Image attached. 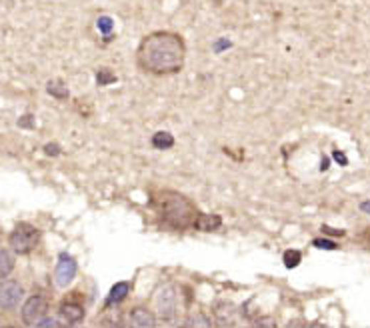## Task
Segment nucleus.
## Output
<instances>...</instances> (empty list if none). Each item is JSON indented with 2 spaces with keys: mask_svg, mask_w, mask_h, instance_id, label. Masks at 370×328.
I'll return each instance as SVG.
<instances>
[{
  "mask_svg": "<svg viewBox=\"0 0 370 328\" xmlns=\"http://www.w3.org/2000/svg\"><path fill=\"white\" fill-rule=\"evenodd\" d=\"M36 327H61V322L58 320H52V318H42L41 322L36 324Z\"/></svg>",
  "mask_w": 370,
  "mask_h": 328,
  "instance_id": "obj_19",
  "label": "nucleus"
},
{
  "mask_svg": "<svg viewBox=\"0 0 370 328\" xmlns=\"http://www.w3.org/2000/svg\"><path fill=\"white\" fill-rule=\"evenodd\" d=\"M360 242H362V245L366 246V248L370 250V226H366V228L360 232Z\"/></svg>",
  "mask_w": 370,
  "mask_h": 328,
  "instance_id": "obj_18",
  "label": "nucleus"
},
{
  "mask_svg": "<svg viewBox=\"0 0 370 328\" xmlns=\"http://www.w3.org/2000/svg\"><path fill=\"white\" fill-rule=\"evenodd\" d=\"M186 42L175 31L146 34L136 48V66L150 76H173L185 68Z\"/></svg>",
  "mask_w": 370,
  "mask_h": 328,
  "instance_id": "obj_1",
  "label": "nucleus"
},
{
  "mask_svg": "<svg viewBox=\"0 0 370 328\" xmlns=\"http://www.w3.org/2000/svg\"><path fill=\"white\" fill-rule=\"evenodd\" d=\"M61 318L68 324H78L86 317V308L81 300H74V297H66V300L61 302Z\"/></svg>",
  "mask_w": 370,
  "mask_h": 328,
  "instance_id": "obj_8",
  "label": "nucleus"
},
{
  "mask_svg": "<svg viewBox=\"0 0 370 328\" xmlns=\"http://www.w3.org/2000/svg\"><path fill=\"white\" fill-rule=\"evenodd\" d=\"M186 327H195V328H202V327H212L215 322L210 320V318L206 317V314H192L190 318H186L185 320Z\"/></svg>",
  "mask_w": 370,
  "mask_h": 328,
  "instance_id": "obj_15",
  "label": "nucleus"
},
{
  "mask_svg": "<svg viewBox=\"0 0 370 328\" xmlns=\"http://www.w3.org/2000/svg\"><path fill=\"white\" fill-rule=\"evenodd\" d=\"M24 298V288L19 280H4L0 282V308L11 312L14 308L19 307Z\"/></svg>",
  "mask_w": 370,
  "mask_h": 328,
  "instance_id": "obj_6",
  "label": "nucleus"
},
{
  "mask_svg": "<svg viewBox=\"0 0 370 328\" xmlns=\"http://www.w3.org/2000/svg\"><path fill=\"white\" fill-rule=\"evenodd\" d=\"M215 318H216V324H222V327H230V324H235V318H237V307L230 304V302H220V304H216Z\"/></svg>",
  "mask_w": 370,
  "mask_h": 328,
  "instance_id": "obj_11",
  "label": "nucleus"
},
{
  "mask_svg": "<svg viewBox=\"0 0 370 328\" xmlns=\"http://www.w3.org/2000/svg\"><path fill=\"white\" fill-rule=\"evenodd\" d=\"M48 93H51L52 96H56V98H66V96H68V91H66V86H64L61 81L51 82V84H48Z\"/></svg>",
  "mask_w": 370,
  "mask_h": 328,
  "instance_id": "obj_17",
  "label": "nucleus"
},
{
  "mask_svg": "<svg viewBox=\"0 0 370 328\" xmlns=\"http://www.w3.org/2000/svg\"><path fill=\"white\" fill-rule=\"evenodd\" d=\"M128 292H130V282H126V280L116 282V285L111 288V292H108L106 300H104V307L114 308L118 307V304H123L124 300H126V297H128Z\"/></svg>",
  "mask_w": 370,
  "mask_h": 328,
  "instance_id": "obj_10",
  "label": "nucleus"
},
{
  "mask_svg": "<svg viewBox=\"0 0 370 328\" xmlns=\"http://www.w3.org/2000/svg\"><path fill=\"white\" fill-rule=\"evenodd\" d=\"M156 324V314L146 307H134L128 312V327L133 328H153Z\"/></svg>",
  "mask_w": 370,
  "mask_h": 328,
  "instance_id": "obj_9",
  "label": "nucleus"
},
{
  "mask_svg": "<svg viewBox=\"0 0 370 328\" xmlns=\"http://www.w3.org/2000/svg\"><path fill=\"white\" fill-rule=\"evenodd\" d=\"M153 302H155L156 318H160L165 322L175 320L176 314H178V292H176L175 285H170V282L160 285L156 288Z\"/></svg>",
  "mask_w": 370,
  "mask_h": 328,
  "instance_id": "obj_4",
  "label": "nucleus"
},
{
  "mask_svg": "<svg viewBox=\"0 0 370 328\" xmlns=\"http://www.w3.org/2000/svg\"><path fill=\"white\" fill-rule=\"evenodd\" d=\"M48 314V298L44 294H32L24 300L21 308V318L26 327H36Z\"/></svg>",
  "mask_w": 370,
  "mask_h": 328,
  "instance_id": "obj_5",
  "label": "nucleus"
},
{
  "mask_svg": "<svg viewBox=\"0 0 370 328\" xmlns=\"http://www.w3.org/2000/svg\"><path fill=\"white\" fill-rule=\"evenodd\" d=\"M153 146L158 148V150H166V148H170L173 144H175V136L170 133H165V130H158V133L153 136Z\"/></svg>",
  "mask_w": 370,
  "mask_h": 328,
  "instance_id": "obj_14",
  "label": "nucleus"
},
{
  "mask_svg": "<svg viewBox=\"0 0 370 328\" xmlns=\"http://www.w3.org/2000/svg\"><path fill=\"white\" fill-rule=\"evenodd\" d=\"M153 208L160 226L173 232H186L195 228L198 216L195 203L176 190H158L153 198Z\"/></svg>",
  "mask_w": 370,
  "mask_h": 328,
  "instance_id": "obj_2",
  "label": "nucleus"
},
{
  "mask_svg": "<svg viewBox=\"0 0 370 328\" xmlns=\"http://www.w3.org/2000/svg\"><path fill=\"white\" fill-rule=\"evenodd\" d=\"M222 225V218L218 215H198L195 220V228L200 232H215Z\"/></svg>",
  "mask_w": 370,
  "mask_h": 328,
  "instance_id": "obj_12",
  "label": "nucleus"
},
{
  "mask_svg": "<svg viewBox=\"0 0 370 328\" xmlns=\"http://www.w3.org/2000/svg\"><path fill=\"white\" fill-rule=\"evenodd\" d=\"M38 240H41V230L29 222H19L9 236V245L14 255H31L38 246Z\"/></svg>",
  "mask_w": 370,
  "mask_h": 328,
  "instance_id": "obj_3",
  "label": "nucleus"
},
{
  "mask_svg": "<svg viewBox=\"0 0 370 328\" xmlns=\"http://www.w3.org/2000/svg\"><path fill=\"white\" fill-rule=\"evenodd\" d=\"M16 267V260H14V252H11L9 248H0V280L6 278Z\"/></svg>",
  "mask_w": 370,
  "mask_h": 328,
  "instance_id": "obj_13",
  "label": "nucleus"
},
{
  "mask_svg": "<svg viewBox=\"0 0 370 328\" xmlns=\"http://www.w3.org/2000/svg\"><path fill=\"white\" fill-rule=\"evenodd\" d=\"M44 150H46V153H48V154L54 153V156H56V153H61V148H58L56 144H48V146H46Z\"/></svg>",
  "mask_w": 370,
  "mask_h": 328,
  "instance_id": "obj_21",
  "label": "nucleus"
},
{
  "mask_svg": "<svg viewBox=\"0 0 370 328\" xmlns=\"http://www.w3.org/2000/svg\"><path fill=\"white\" fill-rule=\"evenodd\" d=\"M314 246H320V248H330V250H334L336 245L334 242H329V240H314Z\"/></svg>",
  "mask_w": 370,
  "mask_h": 328,
  "instance_id": "obj_20",
  "label": "nucleus"
},
{
  "mask_svg": "<svg viewBox=\"0 0 370 328\" xmlns=\"http://www.w3.org/2000/svg\"><path fill=\"white\" fill-rule=\"evenodd\" d=\"M282 260H284V265H287V268H294L299 267V262L302 260V255H300L299 250H287L284 252V257H282Z\"/></svg>",
  "mask_w": 370,
  "mask_h": 328,
  "instance_id": "obj_16",
  "label": "nucleus"
},
{
  "mask_svg": "<svg viewBox=\"0 0 370 328\" xmlns=\"http://www.w3.org/2000/svg\"><path fill=\"white\" fill-rule=\"evenodd\" d=\"M78 272V265L76 260L68 255V252H61L58 255V262H56V268H54V280H56V287H68L74 277Z\"/></svg>",
  "mask_w": 370,
  "mask_h": 328,
  "instance_id": "obj_7",
  "label": "nucleus"
}]
</instances>
